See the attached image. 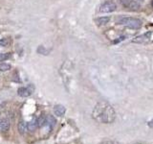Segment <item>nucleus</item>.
Segmentation results:
<instances>
[{
	"mask_svg": "<svg viewBox=\"0 0 153 144\" xmlns=\"http://www.w3.org/2000/svg\"><path fill=\"white\" fill-rule=\"evenodd\" d=\"M92 117L99 123L111 124L116 119V112L109 103L100 101L95 106L92 112Z\"/></svg>",
	"mask_w": 153,
	"mask_h": 144,
	"instance_id": "1",
	"label": "nucleus"
},
{
	"mask_svg": "<svg viewBox=\"0 0 153 144\" xmlns=\"http://www.w3.org/2000/svg\"><path fill=\"white\" fill-rule=\"evenodd\" d=\"M118 24L127 27L129 29H140L142 27V21L135 17H122L119 19Z\"/></svg>",
	"mask_w": 153,
	"mask_h": 144,
	"instance_id": "2",
	"label": "nucleus"
},
{
	"mask_svg": "<svg viewBox=\"0 0 153 144\" xmlns=\"http://www.w3.org/2000/svg\"><path fill=\"white\" fill-rule=\"evenodd\" d=\"M119 1L124 8L129 10V11L136 12L139 11L141 8V4L136 0H119Z\"/></svg>",
	"mask_w": 153,
	"mask_h": 144,
	"instance_id": "3",
	"label": "nucleus"
},
{
	"mask_svg": "<svg viewBox=\"0 0 153 144\" xmlns=\"http://www.w3.org/2000/svg\"><path fill=\"white\" fill-rule=\"evenodd\" d=\"M117 9V5L113 1H106L102 3L100 7V13L102 14H108L115 12Z\"/></svg>",
	"mask_w": 153,
	"mask_h": 144,
	"instance_id": "4",
	"label": "nucleus"
},
{
	"mask_svg": "<svg viewBox=\"0 0 153 144\" xmlns=\"http://www.w3.org/2000/svg\"><path fill=\"white\" fill-rule=\"evenodd\" d=\"M35 90V86L33 85H29L28 86H25V88H18L17 92L18 95L21 96V97H29Z\"/></svg>",
	"mask_w": 153,
	"mask_h": 144,
	"instance_id": "5",
	"label": "nucleus"
},
{
	"mask_svg": "<svg viewBox=\"0 0 153 144\" xmlns=\"http://www.w3.org/2000/svg\"><path fill=\"white\" fill-rule=\"evenodd\" d=\"M150 36H151V33L147 32L146 34H143V35H141V36L136 37L132 41L133 42H138V43H145V42H147L148 40H150Z\"/></svg>",
	"mask_w": 153,
	"mask_h": 144,
	"instance_id": "6",
	"label": "nucleus"
},
{
	"mask_svg": "<svg viewBox=\"0 0 153 144\" xmlns=\"http://www.w3.org/2000/svg\"><path fill=\"white\" fill-rule=\"evenodd\" d=\"M10 126H11V123H10V120L8 118L0 119V132H2V133L8 132Z\"/></svg>",
	"mask_w": 153,
	"mask_h": 144,
	"instance_id": "7",
	"label": "nucleus"
},
{
	"mask_svg": "<svg viewBox=\"0 0 153 144\" xmlns=\"http://www.w3.org/2000/svg\"><path fill=\"white\" fill-rule=\"evenodd\" d=\"M66 112V109L62 105H56L54 107V113L59 117H62Z\"/></svg>",
	"mask_w": 153,
	"mask_h": 144,
	"instance_id": "8",
	"label": "nucleus"
},
{
	"mask_svg": "<svg viewBox=\"0 0 153 144\" xmlns=\"http://www.w3.org/2000/svg\"><path fill=\"white\" fill-rule=\"evenodd\" d=\"M27 128H28V130L30 132H35L36 130L38 128V124H37V119H36V118H33L30 122H29L28 124H27Z\"/></svg>",
	"mask_w": 153,
	"mask_h": 144,
	"instance_id": "9",
	"label": "nucleus"
},
{
	"mask_svg": "<svg viewBox=\"0 0 153 144\" xmlns=\"http://www.w3.org/2000/svg\"><path fill=\"white\" fill-rule=\"evenodd\" d=\"M17 129H18V133L20 134H24L26 132H27V123L24 121V120H20L17 125Z\"/></svg>",
	"mask_w": 153,
	"mask_h": 144,
	"instance_id": "10",
	"label": "nucleus"
},
{
	"mask_svg": "<svg viewBox=\"0 0 153 144\" xmlns=\"http://www.w3.org/2000/svg\"><path fill=\"white\" fill-rule=\"evenodd\" d=\"M110 21V17L109 16H100L99 18L96 19V23L98 25H105Z\"/></svg>",
	"mask_w": 153,
	"mask_h": 144,
	"instance_id": "11",
	"label": "nucleus"
},
{
	"mask_svg": "<svg viewBox=\"0 0 153 144\" xmlns=\"http://www.w3.org/2000/svg\"><path fill=\"white\" fill-rule=\"evenodd\" d=\"M56 123V118L53 115H47L46 116V125H48L49 127H54Z\"/></svg>",
	"mask_w": 153,
	"mask_h": 144,
	"instance_id": "12",
	"label": "nucleus"
},
{
	"mask_svg": "<svg viewBox=\"0 0 153 144\" xmlns=\"http://www.w3.org/2000/svg\"><path fill=\"white\" fill-rule=\"evenodd\" d=\"M37 124H38V127H42L44 126V125H46V116H43V115H41V116H39L37 118Z\"/></svg>",
	"mask_w": 153,
	"mask_h": 144,
	"instance_id": "13",
	"label": "nucleus"
},
{
	"mask_svg": "<svg viewBox=\"0 0 153 144\" xmlns=\"http://www.w3.org/2000/svg\"><path fill=\"white\" fill-rule=\"evenodd\" d=\"M11 69V65L7 62H2V64H0V71H9Z\"/></svg>",
	"mask_w": 153,
	"mask_h": 144,
	"instance_id": "14",
	"label": "nucleus"
},
{
	"mask_svg": "<svg viewBox=\"0 0 153 144\" xmlns=\"http://www.w3.org/2000/svg\"><path fill=\"white\" fill-rule=\"evenodd\" d=\"M11 58V53H1L0 54V62H4Z\"/></svg>",
	"mask_w": 153,
	"mask_h": 144,
	"instance_id": "15",
	"label": "nucleus"
},
{
	"mask_svg": "<svg viewBox=\"0 0 153 144\" xmlns=\"http://www.w3.org/2000/svg\"><path fill=\"white\" fill-rule=\"evenodd\" d=\"M9 44V41L7 38H2L0 40V46H7Z\"/></svg>",
	"mask_w": 153,
	"mask_h": 144,
	"instance_id": "16",
	"label": "nucleus"
},
{
	"mask_svg": "<svg viewBox=\"0 0 153 144\" xmlns=\"http://www.w3.org/2000/svg\"><path fill=\"white\" fill-rule=\"evenodd\" d=\"M148 126H149L150 128H153V118L150 120L149 122H148Z\"/></svg>",
	"mask_w": 153,
	"mask_h": 144,
	"instance_id": "17",
	"label": "nucleus"
},
{
	"mask_svg": "<svg viewBox=\"0 0 153 144\" xmlns=\"http://www.w3.org/2000/svg\"><path fill=\"white\" fill-rule=\"evenodd\" d=\"M150 5H151V7L153 8V0H152V1H151V3H150Z\"/></svg>",
	"mask_w": 153,
	"mask_h": 144,
	"instance_id": "18",
	"label": "nucleus"
},
{
	"mask_svg": "<svg viewBox=\"0 0 153 144\" xmlns=\"http://www.w3.org/2000/svg\"><path fill=\"white\" fill-rule=\"evenodd\" d=\"M136 1H139V2H143V0H136Z\"/></svg>",
	"mask_w": 153,
	"mask_h": 144,
	"instance_id": "19",
	"label": "nucleus"
}]
</instances>
